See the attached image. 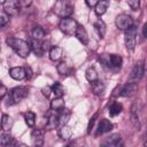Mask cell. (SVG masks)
<instances>
[{
	"mask_svg": "<svg viewBox=\"0 0 147 147\" xmlns=\"http://www.w3.org/2000/svg\"><path fill=\"white\" fill-rule=\"evenodd\" d=\"M6 42L7 45L14 49V52L21 56V57H26L29 54H30V51H31V47H30V44L29 41H25L23 39H20V38H15V37H8L6 39Z\"/></svg>",
	"mask_w": 147,
	"mask_h": 147,
	"instance_id": "6da1fadb",
	"label": "cell"
},
{
	"mask_svg": "<svg viewBox=\"0 0 147 147\" xmlns=\"http://www.w3.org/2000/svg\"><path fill=\"white\" fill-rule=\"evenodd\" d=\"M53 10L59 17H70V15L74 13V3L71 0H59L55 3Z\"/></svg>",
	"mask_w": 147,
	"mask_h": 147,
	"instance_id": "7a4b0ae2",
	"label": "cell"
},
{
	"mask_svg": "<svg viewBox=\"0 0 147 147\" xmlns=\"http://www.w3.org/2000/svg\"><path fill=\"white\" fill-rule=\"evenodd\" d=\"M59 28L64 34L71 36V34L76 33V30L78 28V23L76 22V20H74L71 17H64V18L61 20V22L59 24Z\"/></svg>",
	"mask_w": 147,
	"mask_h": 147,
	"instance_id": "3957f363",
	"label": "cell"
},
{
	"mask_svg": "<svg viewBox=\"0 0 147 147\" xmlns=\"http://www.w3.org/2000/svg\"><path fill=\"white\" fill-rule=\"evenodd\" d=\"M137 26L132 25L131 28H129L127 30H125V34H124V42L127 49L132 51L136 47V42H137Z\"/></svg>",
	"mask_w": 147,
	"mask_h": 147,
	"instance_id": "277c9868",
	"label": "cell"
},
{
	"mask_svg": "<svg viewBox=\"0 0 147 147\" xmlns=\"http://www.w3.org/2000/svg\"><path fill=\"white\" fill-rule=\"evenodd\" d=\"M2 8L9 16H16L20 13L21 2L20 0H5L2 2Z\"/></svg>",
	"mask_w": 147,
	"mask_h": 147,
	"instance_id": "5b68a950",
	"label": "cell"
},
{
	"mask_svg": "<svg viewBox=\"0 0 147 147\" xmlns=\"http://www.w3.org/2000/svg\"><path fill=\"white\" fill-rule=\"evenodd\" d=\"M115 24L119 30L125 31V30H127L129 28H131L133 25V20L127 14H119L115 20Z\"/></svg>",
	"mask_w": 147,
	"mask_h": 147,
	"instance_id": "8992f818",
	"label": "cell"
},
{
	"mask_svg": "<svg viewBox=\"0 0 147 147\" xmlns=\"http://www.w3.org/2000/svg\"><path fill=\"white\" fill-rule=\"evenodd\" d=\"M144 74H145V67H144V63H142V62H137V63L134 64V67L132 68V70H131L129 80L137 83V82H139V80L142 78Z\"/></svg>",
	"mask_w": 147,
	"mask_h": 147,
	"instance_id": "52a82bcc",
	"label": "cell"
},
{
	"mask_svg": "<svg viewBox=\"0 0 147 147\" xmlns=\"http://www.w3.org/2000/svg\"><path fill=\"white\" fill-rule=\"evenodd\" d=\"M10 95L14 103H17L28 96V90L24 86H17L10 91Z\"/></svg>",
	"mask_w": 147,
	"mask_h": 147,
	"instance_id": "ba28073f",
	"label": "cell"
},
{
	"mask_svg": "<svg viewBox=\"0 0 147 147\" xmlns=\"http://www.w3.org/2000/svg\"><path fill=\"white\" fill-rule=\"evenodd\" d=\"M137 88H138L137 83L129 80L125 85H123V86L121 87V90H119V95H121V96H130V95H132V94L136 93Z\"/></svg>",
	"mask_w": 147,
	"mask_h": 147,
	"instance_id": "9c48e42d",
	"label": "cell"
},
{
	"mask_svg": "<svg viewBox=\"0 0 147 147\" xmlns=\"http://www.w3.org/2000/svg\"><path fill=\"white\" fill-rule=\"evenodd\" d=\"M121 144H122V139H121V136H119L118 133L110 134L109 137L105 138V140L101 142V145H103V146H109V147L119 146Z\"/></svg>",
	"mask_w": 147,
	"mask_h": 147,
	"instance_id": "30bf717a",
	"label": "cell"
},
{
	"mask_svg": "<svg viewBox=\"0 0 147 147\" xmlns=\"http://www.w3.org/2000/svg\"><path fill=\"white\" fill-rule=\"evenodd\" d=\"M29 44H30V47L32 49V52L37 55V56H42L44 54V48H42V42L39 40V39H36V38H30L29 40Z\"/></svg>",
	"mask_w": 147,
	"mask_h": 147,
	"instance_id": "8fae6325",
	"label": "cell"
},
{
	"mask_svg": "<svg viewBox=\"0 0 147 147\" xmlns=\"http://www.w3.org/2000/svg\"><path fill=\"white\" fill-rule=\"evenodd\" d=\"M9 76L15 79V80H22L26 77V71H25V68L23 67H15V68H11L9 70Z\"/></svg>",
	"mask_w": 147,
	"mask_h": 147,
	"instance_id": "7c38bea8",
	"label": "cell"
},
{
	"mask_svg": "<svg viewBox=\"0 0 147 147\" xmlns=\"http://www.w3.org/2000/svg\"><path fill=\"white\" fill-rule=\"evenodd\" d=\"M31 140L34 146L44 145V131L40 129H33L31 132Z\"/></svg>",
	"mask_w": 147,
	"mask_h": 147,
	"instance_id": "4fadbf2b",
	"label": "cell"
},
{
	"mask_svg": "<svg viewBox=\"0 0 147 147\" xmlns=\"http://www.w3.org/2000/svg\"><path fill=\"white\" fill-rule=\"evenodd\" d=\"M111 129H113V123H111L109 119H107V118H102V119L100 121V123H99L96 134L107 133V132H109Z\"/></svg>",
	"mask_w": 147,
	"mask_h": 147,
	"instance_id": "5bb4252c",
	"label": "cell"
},
{
	"mask_svg": "<svg viewBox=\"0 0 147 147\" xmlns=\"http://www.w3.org/2000/svg\"><path fill=\"white\" fill-rule=\"evenodd\" d=\"M75 36H76V38H77L82 44H84V45H87V44H88V34H87V31L85 30L84 26L78 25Z\"/></svg>",
	"mask_w": 147,
	"mask_h": 147,
	"instance_id": "9a60e30c",
	"label": "cell"
},
{
	"mask_svg": "<svg viewBox=\"0 0 147 147\" xmlns=\"http://www.w3.org/2000/svg\"><path fill=\"white\" fill-rule=\"evenodd\" d=\"M57 126H60V122H59V115L56 111L55 114H51L48 116V119L46 123V130H53Z\"/></svg>",
	"mask_w": 147,
	"mask_h": 147,
	"instance_id": "2e32d148",
	"label": "cell"
},
{
	"mask_svg": "<svg viewBox=\"0 0 147 147\" xmlns=\"http://www.w3.org/2000/svg\"><path fill=\"white\" fill-rule=\"evenodd\" d=\"M63 54V49L60 46H53L49 49V59L52 61H59L62 57Z\"/></svg>",
	"mask_w": 147,
	"mask_h": 147,
	"instance_id": "e0dca14e",
	"label": "cell"
},
{
	"mask_svg": "<svg viewBox=\"0 0 147 147\" xmlns=\"http://www.w3.org/2000/svg\"><path fill=\"white\" fill-rule=\"evenodd\" d=\"M109 7V0H99V2L95 6V14L98 16L103 15Z\"/></svg>",
	"mask_w": 147,
	"mask_h": 147,
	"instance_id": "ac0fdd59",
	"label": "cell"
},
{
	"mask_svg": "<svg viewBox=\"0 0 147 147\" xmlns=\"http://www.w3.org/2000/svg\"><path fill=\"white\" fill-rule=\"evenodd\" d=\"M14 142V139L11 137V134L9 133V131H3L1 133V138H0V145L2 147H7L9 145H11Z\"/></svg>",
	"mask_w": 147,
	"mask_h": 147,
	"instance_id": "d6986e66",
	"label": "cell"
},
{
	"mask_svg": "<svg viewBox=\"0 0 147 147\" xmlns=\"http://www.w3.org/2000/svg\"><path fill=\"white\" fill-rule=\"evenodd\" d=\"M57 71H59L60 75L65 76V75H70V72L72 71V68H71L64 60H62V61H60V63L57 64Z\"/></svg>",
	"mask_w": 147,
	"mask_h": 147,
	"instance_id": "ffe728a7",
	"label": "cell"
},
{
	"mask_svg": "<svg viewBox=\"0 0 147 147\" xmlns=\"http://www.w3.org/2000/svg\"><path fill=\"white\" fill-rule=\"evenodd\" d=\"M57 115H59L60 126H62V125H64V124L68 122V119H69V117H70L71 113H70V110H69V109L63 108V109H61V110H59V111H57Z\"/></svg>",
	"mask_w": 147,
	"mask_h": 147,
	"instance_id": "44dd1931",
	"label": "cell"
},
{
	"mask_svg": "<svg viewBox=\"0 0 147 147\" xmlns=\"http://www.w3.org/2000/svg\"><path fill=\"white\" fill-rule=\"evenodd\" d=\"M131 123L133 124V126L139 130L140 127V121H139V115H138V109H137V106L133 105L132 108H131Z\"/></svg>",
	"mask_w": 147,
	"mask_h": 147,
	"instance_id": "7402d4cb",
	"label": "cell"
},
{
	"mask_svg": "<svg viewBox=\"0 0 147 147\" xmlns=\"http://www.w3.org/2000/svg\"><path fill=\"white\" fill-rule=\"evenodd\" d=\"M122 57L121 55H117V54H110L109 55V67H113V68H121L122 65Z\"/></svg>",
	"mask_w": 147,
	"mask_h": 147,
	"instance_id": "603a6c76",
	"label": "cell"
},
{
	"mask_svg": "<svg viewBox=\"0 0 147 147\" xmlns=\"http://www.w3.org/2000/svg\"><path fill=\"white\" fill-rule=\"evenodd\" d=\"M64 106H65V103H64V100L62 98H55L54 100L51 101V109L52 110L59 111V110L63 109Z\"/></svg>",
	"mask_w": 147,
	"mask_h": 147,
	"instance_id": "cb8c5ba5",
	"label": "cell"
},
{
	"mask_svg": "<svg viewBox=\"0 0 147 147\" xmlns=\"http://www.w3.org/2000/svg\"><path fill=\"white\" fill-rule=\"evenodd\" d=\"M13 124H14V121L11 119V117H9L8 115L3 114L2 115V119H1V127H2V130L3 131H9L11 129Z\"/></svg>",
	"mask_w": 147,
	"mask_h": 147,
	"instance_id": "d4e9b609",
	"label": "cell"
},
{
	"mask_svg": "<svg viewBox=\"0 0 147 147\" xmlns=\"http://www.w3.org/2000/svg\"><path fill=\"white\" fill-rule=\"evenodd\" d=\"M94 29L98 32L99 37L103 38V36L106 33V24H105V22L102 20H98V21L94 22Z\"/></svg>",
	"mask_w": 147,
	"mask_h": 147,
	"instance_id": "484cf974",
	"label": "cell"
},
{
	"mask_svg": "<svg viewBox=\"0 0 147 147\" xmlns=\"http://www.w3.org/2000/svg\"><path fill=\"white\" fill-rule=\"evenodd\" d=\"M85 77H86V79L90 83H93V82L99 80V75H98V72H96V70L94 68H88L85 71Z\"/></svg>",
	"mask_w": 147,
	"mask_h": 147,
	"instance_id": "4316f807",
	"label": "cell"
},
{
	"mask_svg": "<svg viewBox=\"0 0 147 147\" xmlns=\"http://www.w3.org/2000/svg\"><path fill=\"white\" fill-rule=\"evenodd\" d=\"M59 136H60L63 140H68V139L71 138L72 131H71V129H70L69 126H67V125L64 124V125L61 126V129H60V131H59Z\"/></svg>",
	"mask_w": 147,
	"mask_h": 147,
	"instance_id": "83f0119b",
	"label": "cell"
},
{
	"mask_svg": "<svg viewBox=\"0 0 147 147\" xmlns=\"http://www.w3.org/2000/svg\"><path fill=\"white\" fill-rule=\"evenodd\" d=\"M122 109H123V107H122V105L119 102H113L110 105V107H109V114L113 117L117 116V115H119L122 113Z\"/></svg>",
	"mask_w": 147,
	"mask_h": 147,
	"instance_id": "f1b7e54d",
	"label": "cell"
},
{
	"mask_svg": "<svg viewBox=\"0 0 147 147\" xmlns=\"http://www.w3.org/2000/svg\"><path fill=\"white\" fill-rule=\"evenodd\" d=\"M105 91V85L103 83H101L100 80H96V82H93L92 83V92L96 95H101Z\"/></svg>",
	"mask_w": 147,
	"mask_h": 147,
	"instance_id": "f546056e",
	"label": "cell"
},
{
	"mask_svg": "<svg viewBox=\"0 0 147 147\" xmlns=\"http://www.w3.org/2000/svg\"><path fill=\"white\" fill-rule=\"evenodd\" d=\"M32 37L33 38H36V39H39V40H41V39H44L45 38V36H46V32H45V30L41 28V26H34L33 29H32Z\"/></svg>",
	"mask_w": 147,
	"mask_h": 147,
	"instance_id": "4dcf8cb0",
	"label": "cell"
},
{
	"mask_svg": "<svg viewBox=\"0 0 147 147\" xmlns=\"http://www.w3.org/2000/svg\"><path fill=\"white\" fill-rule=\"evenodd\" d=\"M52 91H53L55 98H62L64 94V88L60 83H54V85L52 86Z\"/></svg>",
	"mask_w": 147,
	"mask_h": 147,
	"instance_id": "1f68e13d",
	"label": "cell"
},
{
	"mask_svg": "<svg viewBox=\"0 0 147 147\" xmlns=\"http://www.w3.org/2000/svg\"><path fill=\"white\" fill-rule=\"evenodd\" d=\"M24 119H25V123L28 124V126L32 127L36 123V114L33 111H28L24 115Z\"/></svg>",
	"mask_w": 147,
	"mask_h": 147,
	"instance_id": "d6a6232c",
	"label": "cell"
},
{
	"mask_svg": "<svg viewBox=\"0 0 147 147\" xmlns=\"http://www.w3.org/2000/svg\"><path fill=\"white\" fill-rule=\"evenodd\" d=\"M8 22H9V15L6 11H2L1 15H0V25H1V28H3Z\"/></svg>",
	"mask_w": 147,
	"mask_h": 147,
	"instance_id": "836d02e7",
	"label": "cell"
},
{
	"mask_svg": "<svg viewBox=\"0 0 147 147\" xmlns=\"http://www.w3.org/2000/svg\"><path fill=\"white\" fill-rule=\"evenodd\" d=\"M126 1H127V5H129L133 10L139 9V7H140V0H126Z\"/></svg>",
	"mask_w": 147,
	"mask_h": 147,
	"instance_id": "e575fe53",
	"label": "cell"
},
{
	"mask_svg": "<svg viewBox=\"0 0 147 147\" xmlns=\"http://www.w3.org/2000/svg\"><path fill=\"white\" fill-rule=\"evenodd\" d=\"M96 117H98V114H95L91 119H90V123H88V127H87V132L90 133L91 132V129L93 127V125H94V123H95V119H96Z\"/></svg>",
	"mask_w": 147,
	"mask_h": 147,
	"instance_id": "d590c367",
	"label": "cell"
},
{
	"mask_svg": "<svg viewBox=\"0 0 147 147\" xmlns=\"http://www.w3.org/2000/svg\"><path fill=\"white\" fill-rule=\"evenodd\" d=\"M41 91H42V94H44V95H45L46 98H48V96L51 95V92H53V91H52V87H51V86H46V87H44V88H42Z\"/></svg>",
	"mask_w": 147,
	"mask_h": 147,
	"instance_id": "8d00e7d4",
	"label": "cell"
},
{
	"mask_svg": "<svg viewBox=\"0 0 147 147\" xmlns=\"http://www.w3.org/2000/svg\"><path fill=\"white\" fill-rule=\"evenodd\" d=\"M6 94H7V87H6L3 84H1V90H0V98H1V99H3Z\"/></svg>",
	"mask_w": 147,
	"mask_h": 147,
	"instance_id": "74e56055",
	"label": "cell"
},
{
	"mask_svg": "<svg viewBox=\"0 0 147 147\" xmlns=\"http://www.w3.org/2000/svg\"><path fill=\"white\" fill-rule=\"evenodd\" d=\"M85 2H86V5L88 6V7H95L96 6V3L99 2V0H85Z\"/></svg>",
	"mask_w": 147,
	"mask_h": 147,
	"instance_id": "f35d334b",
	"label": "cell"
},
{
	"mask_svg": "<svg viewBox=\"0 0 147 147\" xmlns=\"http://www.w3.org/2000/svg\"><path fill=\"white\" fill-rule=\"evenodd\" d=\"M142 36L145 38H147V23L144 24V26H142Z\"/></svg>",
	"mask_w": 147,
	"mask_h": 147,
	"instance_id": "ab89813d",
	"label": "cell"
},
{
	"mask_svg": "<svg viewBox=\"0 0 147 147\" xmlns=\"http://www.w3.org/2000/svg\"><path fill=\"white\" fill-rule=\"evenodd\" d=\"M25 71H26V77H28V78H30V77H31V75H32V71H31L30 67H25Z\"/></svg>",
	"mask_w": 147,
	"mask_h": 147,
	"instance_id": "60d3db41",
	"label": "cell"
},
{
	"mask_svg": "<svg viewBox=\"0 0 147 147\" xmlns=\"http://www.w3.org/2000/svg\"><path fill=\"white\" fill-rule=\"evenodd\" d=\"M145 145L147 146V138H146V141H145Z\"/></svg>",
	"mask_w": 147,
	"mask_h": 147,
	"instance_id": "b9f144b4",
	"label": "cell"
},
{
	"mask_svg": "<svg viewBox=\"0 0 147 147\" xmlns=\"http://www.w3.org/2000/svg\"><path fill=\"white\" fill-rule=\"evenodd\" d=\"M116 1H121V0H116Z\"/></svg>",
	"mask_w": 147,
	"mask_h": 147,
	"instance_id": "7bdbcfd3",
	"label": "cell"
}]
</instances>
